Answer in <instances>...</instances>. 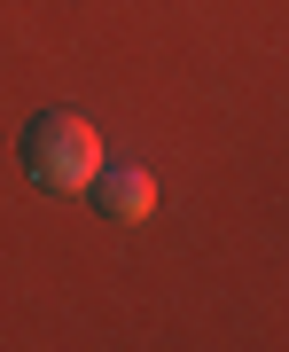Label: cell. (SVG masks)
Listing matches in <instances>:
<instances>
[{
	"label": "cell",
	"instance_id": "7a4b0ae2",
	"mask_svg": "<svg viewBox=\"0 0 289 352\" xmlns=\"http://www.w3.org/2000/svg\"><path fill=\"white\" fill-rule=\"evenodd\" d=\"M86 188L102 196V212H110L117 227H133V219H149V212H157V180L141 173V164H102Z\"/></svg>",
	"mask_w": 289,
	"mask_h": 352
},
{
	"label": "cell",
	"instance_id": "6da1fadb",
	"mask_svg": "<svg viewBox=\"0 0 289 352\" xmlns=\"http://www.w3.org/2000/svg\"><path fill=\"white\" fill-rule=\"evenodd\" d=\"M24 164H32L39 188H86L102 173V133L71 110H39L24 126Z\"/></svg>",
	"mask_w": 289,
	"mask_h": 352
}]
</instances>
